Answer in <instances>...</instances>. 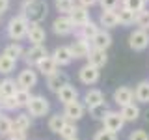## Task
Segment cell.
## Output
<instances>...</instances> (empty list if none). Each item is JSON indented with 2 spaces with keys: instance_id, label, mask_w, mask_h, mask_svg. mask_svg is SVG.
<instances>
[{
  "instance_id": "cell-45",
  "label": "cell",
  "mask_w": 149,
  "mask_h": 140,
  "mask_svg": "<svg viewBox=\"0 0 149 140\" xmlns=\"http://www.w3.org/2000/svg\"><path fill=\"white\" fill-rule=\"evenodd\" d=\"M8 8H9V0H0V15L4 11H8Z\"/></svg>"
},
{
  "instance_id": "cell-5",
  "label": "cell",
  "mask_w": 149,
  "mask_h": 140,
  "mask_svg": "<svg viewBox=\"0 0 149 140\" xmlns=\"http://www.w3.org/2000/svg\"><path fill=\"white\" fill-rule=\"evenodd\" d=\"M129 47L132 50H136V52L146 50L147 47H149V32L140 30V28L132 30V32H130V36H129Z\"/></svg>"
},
{
  "instance_id": "cell-22",
  "label": "cell",
  "mask_w": 149,
  "mask_h": 140,
  "mask_svg": "<svg viewBox=\"0 0 149 140\" xmlns=\"http://www.w3.org/2000/svg\"><path fill=\"white\" fill-rule=\"evenodd\" d=\"M65 84H69V78H67V75L63 71H56L54 75L47 77V88H49L50 92H54V93H58L60 88L65 86Z\"/></svg>"
},
{
  "instance_id": "cell-38",
  "label": "cell",
  "mask_w": 149,
  "mask_h": 140,
  "mask_svg": "<svg viewBox=\"0 0 149 140\" xmlns=\"http://www.w3.org/2000/svg\"><path fill=\"white\" fill-rule=\"evenodd\" d=\"M108 106H106V103L104 105H99V106H93V108H90V116L93 120H101L102 121V118H104L106 114H108Z\"/></svg>"
},
{
  "instance_id": "cell-16",
  "label": "cell",
  "mask_w": 149,
  "mask_h": 140,
  "mask_svg": "<svg viewBox=\"0 0 149 140\" xmlns=\"http://www.w3.org/2000/svg\"><path fill=\"white\" fill-rule=\"evenodd\" d=\"M84 105H86L88 110L93 108V106L104 105V93H102L99 88H90V90L84 93Z\"/></svg>"
},
{
  "instance_id": "cell-41",
  "label": "cell",
  "mask_w": 149,
  "mask_h": 140,
  "mask_svg": "<svg viewBox=\"0 0 149 140\" xmlns=\"http://www.w3.org/2000/svg\"><path fill=\"white\" fill-rule=\"evenodd\" d=\"M129 140H149V134H147V131H143V129H136L129 134Z\"/></svg>"
},
{
  "instance_id": "cell-30",
  "label": "cell",
  "mask_w": 149,
  "mask_h": 140,
  "mask_svg": "<svg viewBox=\"0 0 149 140\" xmlns=\"http://www.w3.org/2000/svg\"><path fill=\"white\" fill-rule=\"evenodd\" d=\"M13 127L15 129H21V131H28L32 127V116L28 112H19L13 120Z\"/></svg>"
},
{
  "instance_id": "cell-23",
  "label": "cell",
  "mask_w": 149,
  "mask_h": 140,
  "mask_svg": "<svg viewBox=\"0 0 149 140\" xmlns=\"http://www.w3.org/2000/svg\"><path fill=\"white\" fill-rule=\"evenodd\" d=\"M17 90H19V84L15 78H9V77L2 78L0 80V101L8 99V97H15Z\"/></svg>"
},
{
  "instance_id": "cell-31",
  "label": "cell",
  "mask_w": 149,
  "mask_h": 140,
  "mask_svg": "<svg viewBox=\"0 0 149 140\" xmlns=\"http://www.w3.org/2000/svg\"><path fill=\"white\" fill-rule=\"evenodd\" d=\"M15 65H17L15 60H11L6 54H0V75H4V77L11 75L13 71H15Z\"/></svg>"
},
{
  "instance_id": "cell-29",
  "label": "cell",
  "mask_w": 149,
  "mask_h": 140,
  "mask_svg": "<svg viewBox=\"0 0 149 140\" xmlns=\"http://www.w3.org/2000/svg\"><path fill=\"white\" fill-rule=\"evenodd\" d=\"M65 123H67L65 116L58 112V114H52V116H50V118H49V123H47V125H49V131H52V133L60 134V131L63 129V125H65Z\"/></svg>"
},
{
  "instance_id": "cell-3",
  "label": "cell",
  "mask_w": 149,
  "mask_h": 140,
  "mask_svg": "<svg viewBox=\"0 0 149 140\" xmlns=\"http://www.w3.org/2000/svg\"><path fill=\"white\" fill-rule=\"evenodd\" d=\"M26 112L32 118H45L50 112V103L45 95H32V99L26 106Z\"/></svg>"
},
{
  "instance_id": "cell-35",
  "label": "cell",
  "mask_w": 149,
  "mask_h": 140,
  "mask_svg": "<svg viewBox=\"0 0 149 140\" xmlns=\"http://www.w3.org/2000/svg\"><path fill=\"white\" fill-rule=\"evenodd\" d=\"M146 4H147V0H123L121 6H125L127 9H130L132 13H140V11L146 9Z\"/></svg>"
},
{
  "instance_id": "cell-50",
  "label": "cell",
  "mask_w": 149,
  "mask_h": 140,
  "mask_svg": "<svg viewBox=\"0 0 149 140\" xmlns=\"http://www.w3.org/2000/svg\"><path fill=\"white\" fill-rule=\"evenodd\" d=\"M0 103H2V101H0Z\"/></svg>"
},
{
  "instance_id": "cell-17",
  "label": "cell",
  "mask_w": 149,
  "mask_h": 140,
  "mask_svg": "<svg viewBox=\"0 0 149 140\" xmlns=\"http://www.w3.org/2000/svg\"><path fill=\"white\" fill-rule=\"evenodd\" d=\"M69 19L73 21V24L74 28H78V26H84L86 22H90L91 19H90V11H88V8H84V6H74L73 8V11L69 13Z\"/></svg>"
},
{
  "instance_id": "cell-34",
  "label": "cell",
  "mask_w": 149,
  "mask_h": 140,
  "mask_svg": "<svg viewBox=\"0 0 149 140\" xmlns=\"http://www.w3.org/2000/svg\"><path fill=\"white\" fill-rule=\"evenodd\" d=\"M30 99H32L30 90H22V88H19V90H17V93H15V101H17L19 108H26L28 103H30Z\"/></svg>"
},
{
  "instance_id": "cell-42",
  "label": "cell",
  "mask_w": 149,
  "mask_h": 140,
  "mask_svg": "<svg viewBox=\"0 0 149 140\" xmlns=\"http://www.w3.org/2000/svg\"><path fill=\"white\" fill-rule=\"evenodd\" d=\"M101 9H118L119 8V0H99Z\"/></svg>"
},
{
  "instance_id": "cell-15",
  "label": "cell",
  "mask_w": 149,
  "mask_h": 140,
  "mask_svg": "<svg viewBox=\"0 0 149 140\" xmlns=\"http://www.w3.org/2000/svg\"><path fill=\"white\" fill-rule=\"evenodd\" d=\"M73 52V58L74 60H80V58H88L90 56V50H91V43L86 39H74L71 45H69Z\"/></svg>"
},
{
  "instance_id": "cell-49",
  "label": "cell",
  "mask_w": 149,
  "mask_h": 140,
  "mask_svg": "<svg viewBox=\"0 0 149 140\" xmlns=\"http://www.w3.org/2000/svg\"><path fill=\"white\" fill-rule=\"evenodd\" d=\"M147 2H149V0H147Z\"/></svg>"
},
{
  "instance_id": "cell-21",
  "label": "cell",
  "mask_w": 149,
  "mask_h": 140,
  "mask_svg": "<svg viewBox=\"0 0 149 140\" xmlns=\"http://www.w3.org/2000/svg\"><path fill=\"white\" fill-rule=\"evenodd\" d=\"M56 97H58V101L62 103V105H69V103L78 99V90L73 84H65V86L60 88V92L56 93Z\"/></svg>"
},
{
  "instance_id": "cell-26",
  "label": "cell",
  "mask_w": 149,
  "mask_h": 140,
  "mask_svg": "<svg viewBox=\"0 0 149 140\" xmlns=\"http://www.w3.org/2000/svg\"><path fill=\"white\" fill-rule=\"evenodd\" d=\"M116 11H118V21H119L121 26H130V24H134V21H136V13H132L130 9H127L125 6H119Z\"/></svg>"
},
{
  "instance_id": "cell-12",
  "label": "cell",
  "mask_w": 149,
  "mask_h": 140,
  "mask_svg": "<svg viewBox=\"0 0 149 140\" xmlns=\"http://www.w3.org/2000/svg\"><path fill=\"white\" fill-rule=\"evenodd\" d=\"M26 37L32 45H45L47 32H45V28L41 26V22H30V24H28Z\"/></svg>"
},
{
  "instance_id": "cell-25",
  "label": "cell",
  "mask_w": 149,
  "mask_h": 140,
  "mask_svg": "<svg viewBox=\"0 0 149 140\" xmlns=\"http://www.w3.org/2000/svg\"><path fill=\"white\" fill-rule=\"evenodd\" d=\"M134 99L142 105H147L149 103V80H142L136 84L134 88Z\"/></svg>"
},
{
  "instance_id": "cell-10",
  "label": "cell",
  "mask_w": 149,
  "mask_h": 140,
  "mask_svg": "<svg viewBox=\"0 0 149 140\" xmlns=\"http://www.w3.org/2000/svg\"><path fill=\"white\" fill-rule=\"evenodd\" d=\"M112 99H114V103L118 106H127L130 105V103H134V90L130 86H119V88H116V92H114V95H112Z\"/></svg>"
},
{
  "instance_id": "cell-44",
  "label": "cell",
  "mask_w": 149,
  "mask_h": 140,
  "mask_svg": "<svg viewBox=\"0 0 149 140\" xmlns=\"http://www.w3.org/2000/svg\"><path fill=\"white\" fill-rule=\"evenodd\" d=\"M77 4H78V6H84V8H88V9H90L91 6L99 4V0H77Z\"/></svg>"
},
{
  "instance_id": "cell-20",
  "label": "cell",
  "mask_w": 149,
  "mask_h": 140,
  "mask_svg": "<svg viewBox=\"0 0 149 140\" xmlns=\"http://www.w3.org/2000/svg\"><path fill=\"white\" fill-rule=\"evenodd\" d=\"M36 71H39L41 75H45V77H50V75H54L56 71H60V67H58V64L54 62V58L49 54V56H45L43 60L37 62Z\"/></svg>"
},
{
  "instance_id": "cell-11",
  "label": "cell",
  "mask_w": 149,
  "mask_h": 140,
  "mask_svg": "<svg viewBox=\"0 0 149 140\" xmlns=\"http://www.w3.org/2000/svg\"><path fill=\"white\" fill-rule=\"evenodd\" d=\"M52 30L58 36H69L74 32V24H73L71 19H69V15H58L52 22Z\"/></svg>"
},
{
  "instance_id": "cell-13",
  "label": "cell",
  "mask_w": 149,
  "mask_h": 140,
  "mask_svg": "<svg viewBox=\"0 0 149 140\" xmlns=\"http://www.w3.org/2000/svg\"><path fill=\"white\" fill-rule=\"evenodd\" d=\"M50 56H52L54 62L58 64V67H65V65H69V64L74 60L71 49H69V45H60V47H56Z\"/></svg>"
},
{
  "instance_id": "cell-19",
  "label": "cell",
  "mask_w": 149,
  "mask_h": 140,
  "mask_svg": "<svg viewBox=\"0 0 149 140\" xmlns=\"http://www.w3.org/2000/svg\"><path fill=\"white\" fill-rule=\"evenodd\" d=\"M119 24L118 21V11L116 9H102L101 17H99V26H102L104 30H112Z\"/></svg>"
},
{
  "instance_id": "cell-27",
  "label": "cell",
  "mask_w": 149,
  "mask_h": 140,
  "mask_svg": "<svg viewBox=\"0 0 149 140\" xmlns=\"http://www.w3.org/2000/svg\"><path fill=\"white\" fill-rule=\"evenodd\" d=\"M119 112H121V116H123L125 123H127V121H136L140 118V114H142V110H140V106L136 105V103H130V105L123 106Z\"/></svg>"
},
{
  "instance_id": "cell-2",
  "label": "cell",
  "mask_w": 149,
  "mask_h": 140,
  "mask_svg": "<svg viewBox=\"0 0 149 140\" xmlns=\"http://www.w3.org/2000/svg\"><path fill=\"white\" fill-rule=\"evenodd\" d=\"M28 24L30 22L26 21L24 17L19 13V15L15 17H11L9 19V22H8V26H6V32H8V37L11 41H21V39H24L26 34H28Z\"/></svg>"
},
{
  "instance_id": "cell-48",
  "label": "cell",
  "mask_w": 149,
  "mask_h": 140,
  "mask_svg": "<svg viewBox=\"0 0 149 140\" xmlns=\"http://www.w3.org/2000/svg\"><path fill=\"white\" fill-rule=\"evenodd\" d=\"M0 114H2V112H0Z\"/></svg>"
},
{
  "instance_id": "cell-37",
  "label": "cell",
  "mask_w": 149,
  "mask_h": 140,
  "mask_svg": "<svg viewBox=\"0 0 149 140\" xmlns=\"http://www.w3.org/2000/svg\"><path fill=\"white\" fill-rule=\"evenodd\" d=\"M134 24H136L140 30H149V9L146 8L143 11L136 13V21H134Z\"/></svg>"
},
{
  "instance_id": "cell-46",
  "label": "cell",
  "mask_w": 149,
  "mask_h": 140,
  "mask_svg": "<svg viewBox=\"0 0 149 140\" xmlns=\"http://www.w3.org/2000/svg\"><path fill=\"white\" fill-rule=\"evenodd\" d=\"M146 118H147V121H149V110H147V114H146Z\"/></svg>"
},
{
  "instance_id": "cell-33",
  "label": "cell",
  "mask_w": 149,
  "mask_h": 140,
  "mask_svg": "<svg viewBox=\"0 0 149 140\" xmlns=\"http://www.w3.org/2000/svg\"><path fill=\"white\" fill-rule=\"evenodd\" d=\"M54 6L60 15H69L73 11V8L77 6V2L74 0H54Z\"/></svg>"
},
{
  "instance_id": "cell-14",
  "label": "cell",
  "mask_w": 149,
  "mask_h": 140,
  "mask_svg": "<svg viewBox=\"0 0 149 140\" xmlns=\"http://www.w3.org/2000/svg\"><path fill=\"white\" fill-rule=\"evenodd\" d=\"M112 45V36L108 30H104V28H99V32H97L95 36H93L91 39V49H99V50H108Z\"/></svg>"
},
{
  "instance_id": "cell-47",
  "label": "cell",
  "mask_w": 149,
  "mask_h": 140,
  "mask_svg": "<svg viewBox=\"0 0 149 140\" xmlns=\"http://www.w3.org/2000/svg\"><path fill=\"white\" fill-rule=\"evenodd\" d=\"M74 140H78V138H74Z\"/></svg>"
},
{
  "instance_id": "cell-8",
  "label": "cell",
  "mask_w": 149,
  "mask_h": 140,
  "mask_svg": "<svg viewBox=\"0 0 149 140\" xmlns=\"http://www.w3.org/2000/svg\"><path fill=\"white\" fill-rule=\"evenodd\" d=\"M102 125H104L102 129H106V131H110V133H116V134H118L119 131L123 129L125 120H123V116H121V112L108 110V114L102 118Z\"/></svg>"
},
{
  "instance_id": "cell-18",
  "label": "cell",
  "mask_w": 149,
  "mask_h": 140,
  "mask_svg": "<svg viewBox=\"0 0 149 140\" xmlns=\"http://www.w3.org/2000/svg\"><path fill=\"white\" fill-rule=\"evenodd\" d=\"M99 32V24L97 22H86L84 26H78V28H74V36H77V39H86V41H90L91 43V39H93V36Z\"/></svg>"
},
{
  "instance_id": "cell-36",
  "label": "cell",
  "mask_w": 149,
  "mask_h": 140,
  "mask_svg": "<svg viewBox=\"0 0 149 140\" xmlns=\"http://www.w3.org/2000/svg\"><path fill=\"white\" fill-rule=\"evenodd\" d=\"M13 129V120L8 118L6 114H0V136H9V133H11Z\"/></svg>"
},
{
  "instance_id": "cell-43",
  "label": "cell",
  "mask_w": 149,
  "mask_h": 140,
  "mask_svg": "<svg viewBox=\"0 0 149 140\" xmlns=\"http://www.w3.org/2000/svg\"><path fill=\"white\" fill-rule=\"evenodd\" d=\"M8 140H26V131H21V129H11V133H9Z\"/></svg>"
},
{
  "instance_id": "cell-32",
  "label": "cell",
  "mask_w": 149,
  "mask_h": 140,
  "mask_svg": "<svg viewBox=\"0 0 149 140\" xmlns=\"http://www.w3.org/2000/svg\"><path fill=\"white\" fill-rule=\"evenodd\" d=\"M60 138H62V140H74V138H78V127H77V123L67 121V123L63 125V129L60 131Z\"/></svg>"
},
{
  "instance_id": "cell-6",
  "label": "cell",
  "mask_w": 149,
  "mask_h": 140,
  "mask_svg": "<svg viewBox=\"0 0 149 140\" xmlns=\"http://www.w3.org/2000/svg\"><path fill=\"white\" fill-rule=\"evenodd\" d=\"M62 114L65 116V120L67 121H73V123H77L78 120L84 118V114H86V105H84L82 101H73L69 103V105H63V112Z\"/></svg>"
},
{
  "instance_id": "cell-9",
  "label": "cell",
  "mask_w": 149,
  "mask_h": 140,
  "mask_svg": "<svg viewBox=\"0 0 149 140\" xmlns=\"http://www.w3.org/2000/svg\"><path fill=\"white\" fill-rule=\"evenodd\" d=\"M15 80L19 84V88H22V90H32L34 86H37V71L34 67H24L17 75Z\"/></svg>"
},
{
  "instance_id": "cell-39",
  "label": "cell",
  "mask_w": 149,
  "mask_h": 140,
  "mask_svg": "<svg viewBox=\"0 0 149 140\" xmlns=\"http://www.w3.org/2000/svg\"><path fill=\"white\" fill-rule=\"evenodd\" d=\"M0 108L6 110V112H13V110H19V105H17L15 97H8V99H2V103H0Z\"/></svg>"
},
{
  "instance_id": "cell-24",
  "label": "cell",
  "mask_w": 149,
  "mask_h": 140,
  "mask_svg": "<svg viewBox=\"0 0 149 140\" xmlns=\"http://www.w3.org/2000/svg\"><path fill=\"white\" fill-rule=\"evenodd\" d=\"M88 64L93 65V67L101 69L104 67L106 62H108V54H106V50H99V49H91L90 50V56H88Z\"/></svg>"
},
{
  "instance_id": "cell-40",
  "label": "cell",
  "mask_w": 149,
  "mask_h": 140,
  "mask_svg": "<svg viewBox=\"0 0 149 140\" xmlns=\"http://www.w3.org/2000/svg\"><path fill=\"white\" fill-rule=\"evenodd\" d=\"M93 140H118V134L110 133V131H106V129H101L93 134Z\"/></svg>"
},
{
  "instance_id": "cell-7",
  "label": "cell",
  "mask_w": 149,
  "mask_h": 140,
  "mask_svg": "<svg viewBox=\"0 0 149 140\" xmlns=\"http://www.w3.org/2000/svg\"><path fill=\"white\" fill-rule=\"evenodd\" d=\"M101 78V69L93 67L90 64H84L80 69H78V80L82 84H86V86H93V84H97Z\"/></svg>"
},
{
  "instance_id": "cell-4",
  "label": "cell",
  "mask_w": 149,
  "mask_h": 140,
  "mask_svg": "<svg viewBox=\"0 0 149 140\" xmlns=\"http://www.w3.org/2000/svg\"><path fill=\"white\" fill-rule=\"evenodd\" d=\"M45 56H49V50H47L45 45H30L28 49H24L22 60H24L26 67H36L37 62L43 60Z\"/></svg>"
},
{
  "instance_id": "cell-28",
  "label": "cell",
  "mask_w": 149,
  "mask_h": 140,
  "mask_svg": "<svg viewBox=\"0 0 149 140\" xmlns=\"http://www.w3.org/2000/svg\"><path fill=\"white\" fill-rule=\"evenodd\" d=\"M2 54L9 56L11 60H15V62H17V60L22 58V54H24V47H22L21 43H17V41H13V43L6 45V49L2 50Z\"/></svg>"
},
{
  "instance_id": "cell-1",
  "label": "cell",
  "mask_w": 149,
  "mask_h": 140,
  "mask_svg": "<svg viewBox=\"0 0 149 140\" xmlns=\"http://www.w3.org/2000/svg\"><path fill=\"white\" fill-rule=\"evenodd\" d=\"M47 2L45 0H24L21 8V15L28 22H41L47 17Z\"/></svg>"
}]
</instances>
